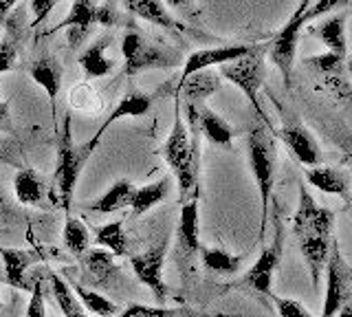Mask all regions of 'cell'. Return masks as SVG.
Instances as JSON below:
<instances>
[{
    "mask_svg": "<svg viewBox=\"0 0 352 317\" xmlns=\"http://www.w3.org/2000/svg\"><path fill=\"white\" fill-rule=\"evenodd\" d=\"M333 227H335V214L328 207L317 205L306 185L300 183V205L293 216V232L304 262L311 273L313 289L319 287V273L326 267V260L333 245Z\"/></svg>",
    "mask_w": 352,
    "mask_h": 317,
    "instance_id": "6da1fadb",
    "label": "cell"
},
{
    "mask_svg": "<svg viewBox=\"0 0 352 317\" xmlns=\"http://www.w3.org/2000/svg\"><path fill=\"white\" fill-rule=\"evenodd\" d=\"M201 133L196 126H185L181 104L174 97V124L159 155L170 166L176 183H179L181 201H190V196L198 194V170H201Z\"/></svg>",
    "mask_w": 352,
    "mask_h": 317,
    "instance_id": "7a4b0ae2",
    "label": "cell"
},
{
    "mask_svg": "<svg viewBox=\"0 0 352 317\" xmlns=\"http://www.w3.org/2000/svg\"><path fill=\"white\" fill-rule=\"evenodd\" d=\"M73 119L71 111H66L62 124H58V139H55V172H53V196L55 205H60L66 214L71 212L73 192L80 181V174L86 166V161L91 159V152L84 146H77L73 141Z\"/></svg>",
    "mask_w": 352,
    "mask_h": 317,
    "instance_id": "3957f363",
    "label": "cell"
},
{
    "mask_svg": "<svg viewBox=\"0 0 352 317\" xmlns=\"http://www.w3.org/2000/svg\"><path fill=\"white\" fill-rule=\"evenodd\" d=\"M247 157L253 172V179L258 185L260 194V243H264L267 236V218H269V205L273 196L275 185V168H278V152H275L273 137L269 133L267 124L251 126L247 135Z\"/></svg>",
    "mask_w": 352,
    "mask_h": 317,
    "instance_id": "277c9868",
    "label": "cell"
},
{
    "mask_svg": "<svg viewBox=\"0 0 352 317\" xmlns=\"http://www.w3.org/2000/svg\"><path fill=\"white\" fill-rule=\"evenodd\" d=\"M121 56H124V73L128 78L143 71L154 69H176L183 64L181 51H176L163 42L150 40L139 29H128L121 38Z\"/></svg>",
    "mask_w": 352,
    "mask_h": 317,
    "instance_id": "5b68a950",
    "label": "cell"
},
{
    "mask_svg": "<svg viewBox=\"0 0 352 317\" xmlns=\"http://www.w3.org/2000/svg\"><path fill=\"white\" fill-rule=\"evenodd\" d=\"M267 51H269V42H258V45H251L249 53H245L242 58L227 62L220 67V78H225L227 82L236 84L238 89L245 93V97L249 100L251 108L258 113V117L264 124L269 126V119L264 115L258 93L260 86L264 84V78H267Z\"/></svg>",
    "mask_w": 352,
    "mask_h": 317,
    "instance_id": "8992f818",
    "label": "cell"
},
{
    "mask_svg": "<svg viewBox=\"0 0 352 317\" xmlns=\"http://www.w3.org/2000/svg\"><path fill=\"white\" fill-rule=\"evenodd\" d=\"M198 221H201V214H198V194H194L181 207L179 227H176V245H174V262L179 267L181 280L185 284L194 276L198 251L203 247L201 236H198Z\"/></svg>",
    "mask_w": 352,
    "mask_h": 317,
    "instance_id": "52a82bcc",
    "label": "cell"
},
{
    "mask_svg": "<svg viewBox=\"0 0 352 317\" xmlns=\"http://www.w3.org/2000/svg\"><path fill=\"white\" fill-rule=\"evenodd\" d=\"M308 7H311V0H302L300 7H297L293 16L289 18V23H286L278 34H275V38L269 42L267 56L275 67L280 69L286 89H291V73H293V64H295V56H297V45H300L302 27L306 25Z\"/></svg>",
    "mask_w": 352,
    "mask_h": 317,
    "instance_id": "ba28073f",
    "label": "cell"
},
{
    "mask_svg": "<svg viewBox=\"0 0 352 317\" xmlns=\"http://www.w3.org/2000/svg\"><path fill=\"white\" fill-rule=\"evenodd\" d=\"M352 300V269L344 260L337 238L330 245V254L326 260V298L322 317H337L341 306Z\"/></svg>",
    "mask_w": 352,
    "mask_h": 317,
    "instance_id": "9c48e42d",
    "label": "cell"
},
{
    "mask_svg": "<svg viewBox=\"0 0 352 317\" xmlns=\"http://www.w3.org/2000/svg\"><path fill=\"white\" fill-rule=\"evenodd\" d=\"M284 245V232L280 221H275V236L273 243L269 247L262 249L260 258L253 262V267L242 276L236 284L240 289H247L256 295H264V298H271V287H273V276L278 271L280 262H282V247Z\"/></svg>",
    "mask_w": 352,
    "mask_h": 317,
    "instance_id": "30bf717a",
    "label": "cell"
},
{
    "mask_svg": "<svg viewBox=\"0 0 352 317\" xmlns=\"http://www.w3.org/2000/svg\"><path fill=\"white\" fill-rule=\"evenodd\" d=\"M170 247V236H163L159 245H152L141 254L130 256V267L135 271V276L141 280V284L154 293V298L159 302L168 300V284L163 282V265H165V254Z\"/></svg>",
    "mask_w": 352,
    "mask_h": 317,
    "instance_id": "8fae6325",
    "label": "cell"
},
{
    "mask_svg": "<svg viewBox=\"0 0 352 317\" xmlns=\"http://www.w3.org/2000/svg\"><path fill=\"white\" fill-rule=\"evenodd\" d=\"M82 284L88 289L117 291V284L124 280L121 269L117 267L115 256L108 249H88L80 258Z\"/></svg>",
    "mask_w": 352,
    "mask_h": 317,
    "instance_id": "7c38bea8",
    "label": "cell"
},
{
    "mask_svg": "<svg viewBox=\"0 0 352 317\" xmlns=\"http://www.w3.org/2000/svg\"><path fill=\"white\" fill-rule=\"evenodd\" d=\"M181 113L185 115L183 117L185 126H196L198 133L212 141V144L225 150H231L234 130H231V126L218 113H214L212 108H207L205 104H181Z\"/></svg>",
    "mask_w": 352,
    "mask_h": 317,
    "instance_id": "4fadbf2b",
    "label": "cell"
},
{
    "mask_svg": "<svg viewBox=\"0 0 352 317\" xmlns=\"http://www.w3.org/2000/svg\"><path fill=\"white\" fill-rule=\"evenodd\" d=\"M157 100H159L157 93H146V91L135 89V86H130V89L126 91V95L121 97V100L115 104L113 111L108 113V117L104 119V124L97 128V133L84 144V148L93 155L95 148L99 146V139L106 135V130L110 126H113L115 122H119V119H124V117H141V115H146Z\"/></svg>",
    "mask_w": 352,
    "mask_h": 317,
    "instance_id": "5bb4252c",
    "label": "cell"
},
{
    "mask_svg": "<svg viewBox=\"0 0 352 317\" xmlns=\"http://www.w3.org/2000/svg\"><path fill=\"white\" fill-rule=\"evenodd\" d=\"M99 3H102V0H73L69 16H66L55 29H51L49 34H55V31H66V42H69V47L73 51L80 49L84 45L86 36L91 34L93 25L97 23Z\"/></svg>",
    "mask_w": 352,
    "mask_h": 317,
    "instance_id": "9a60e30c",
    "label": "cell"
},
{
    "mask_svg": "<svg viewBox=\"0 0 352 317\" xmlns=\"http://www.w3.org/2000/svg\"><path fill=\"white\" fill-rule=\"evenodd\" d=\"M29 23H27V9L18 7L14 14H9L5 20V36L0 40V75L9 73L16 69L22 45H25L27 34H29Z\"/></svg>",
    "mask_w": 352,
    "mask_h": 317,
    "instance_id": "2e32d148",
    "label": "cell"
},
{
    "mask_svg": "<svg viewBox=\"0 0 352 317\" xmlns=\"http://www.w3.org/2000/svg\"><path fill=\"white\" fill-rule=\"evenodd\" d=\"M29 75H31L33 82L47 91L49 102H51L53 126H55V130H58V124H60V119H58V95L62 91V80H64V69H62L60 60L55 56H51V53H44V56H40V58H36L31 62Z\"/></svg>",
    "mask_w": 352,
    "mask_h": 317,
    "instance_id": "e0dca14e",
    "label": "cell"
},
{
    "mask_svg": "<svg viewBox=\"0 0 352 317\" xmlns=\"http://www.w3.org/2000/svg\"><path fill=\"white\" fill-rule=\"evenodd\" d=\"M14 192H16V201L27 207L47 210L51 201L55 203V196H53V190H51L47 177H42L38 170H33L29 166L18 170L16 179H14Z\"/></svg>",
    "mask_w": 352,
    "mask_h": 317,
    "instance_id": "ac0fdd59",
    "label": "cell"
},
{
    "mask_svg": "<svg viewBox=\"0 0 352 317\" xmlns=\"http://www.w3.org/2000/svg\"><path fill=\"white\" fill-rule=\"evenodd\" d=\"M278 137L284 141L289 150L295 155V159L302 163L306 168H317L322 166V150H319L315 137L308 133V130L300 124L295 122V119H289V122H284L282 128L278 130Z\"/></svg>",
    "mask_w": 352,
    "mask_h": 317,
    "instance_id": "d6986e66",
    "label": "cell"
},
{
    "mask_svg": "<svg viewBox=\"0 0 352 317\" xmlns=\"http://www.w3.org/2000/svg\"><path fill=\"white\" fill-rule=\"evenodd\" d=\"M251 45H227V47H212V49H201L187 56L183 64V73L179 80L190 78L194 73L207 71L209 67H223L227 62H234L249 53Z\"/></svg>",
    "mask_w": 352,
    "mask_h": 317,
    "instance_id": "ffe728a7",
    "label": "cell"
},
{
    "mask_svg": "<svg viewBox=\"0 0 352 317\" xmlns=\"http://www.w3.org/2000/svg\"><path fill=\"white\" fill-rule=\"evenodd\" d=\"M0 258H3L5 280L9 287L20 291H31V284H27V271L42 260L38 249H9L0 245Z\"/></svg>",
    "mask_w": 352,
    "mask_h": 317,
    "instance_id": "44dd1931",
    "label": "cell"
},
{
    "mask_svg": "<svg viewBox=\"0 0 352 317\" xmlns=\"http://www.w3.org/2000/svg\"><path fill=\"white\" fill-rule=\"evenodd\" d=\"M172 95L181 104H205L207 97L220 91V78L214 73H194L185 80H176L172 84Z\"/></svg>",
    "mask_w": 352,
    "mask_h": 317,
    "instance_id": "7402d4cb",
    "label": "cell"
},
{
    "mask_svg": "<svg viewBox=\"0 0 352 317\" xmlns=\"http://www.w3.org/2000/svg\"><path fill=\"white\" fill-rule=\"evenodd\" d=\"M124 7L128 9V14L146 20V23H150L154 27L170 31V34L181 36L187 31V27L181 23V20H176L170 14V9L165 7L163 0H124Z\"/></svg>",
    "mask_w": 352,
    "mask_h": 317,
    "instance_id": "603a6c76",
    "label": "cell"
},
{
    "mask_svg": "<svg viewBox=\"0 0 352 317\" xmlns=\"http://www.w3.org/2000/svg\"><path fill=\"white\" fill-rule=\"evenodd\" d=\"M304 177H306L308 183L315 185L317 190H322L326 194H337V196H341V199L350 201L352 181L348 177V172L337 170V168L317 166V168H306Z\"/></svg>",
    "mask_w": 352,
    "mask_h": 317,
    "instance_id": "cb8c5ba5",
    "label": "cell"
},
{
    "mask_svg": "<svg viewBox=\"0 0 352 317\" xmlns=\"http://www.w3.org/2000/svg\"><path fill=\"white\" fill-rule=\"evenodd\" d=\"M110 36H104L95 40L91 47H88L80 58H77V62H80V67L84 69L86 78H106V75L113 73L115 69V60L108 58V47H110Z\"/></svg>",
    "mask_w": 352,
    "mask_h": 317,
    "instance_id": "d4e9b609",
    "label": "cell"
},
{
    "mask_svg": "<svg viewBox=\"0 0 352 317\" xmlns=\"http://www.w3.org/2000/svg\"><path fill=\"white\" fill-rule=\"evenodd\" d=\"M170 188H172V179L170 177H163L157 183L143 185V188H135V192H132V199H130L132 216H135V218L146 216L154 205H159V203H163L165 199H168Z\"/></svg>",
    "mask_w": 352,
    "mask_h": 317,
    "instance_id": "484cf974",
    "label": "cell"
},
{
    "mask_svg": "<svg viewBox=\"0 0 352 317\" xmlns=\"http://www.w3.org/2000/svg\"><path fill=\"white\" fill-rule=\"evenodd\" d=\"M311 34L317 36L319 40L328 47L333 56L346 60L348 56V42H346V16H333L319 27L311 29Z\"/></svg>",
    "mask_w": 352,
    "mask_h": 317,
    "instance_id": "4316f807",
    "label": "cell"
},
{
    "mask_svg": "<svg viewBox=\"0 0 352 317\" xmlns=\"http://www.w3.org/2000/svg\"><path fill=\"white\" fill-rule=\"evenodd\" d=\"M198 258H201L203 267L218 276H234L245 265V256L240 254H229L225 249L218 247H201L198 251Z\"/></svg>",
    "mask_w": 352,
    "mask_h": 317,
    "instance_id": "83f0119b",
    "label": "cell"
},
{
    "mask_svg": "<svg viewBox=\"0 0 352 317\" xmlns=\"http://www.w3.org/2000/svg\"><path fill=\"white\" fill-rule=\"evenodd\" d=\"M44 278L49 280L51 284V291H53V298L55 302H58L60 306V311L66 315V317H93V315H88L86 309L82 306V302L75 298V293L71 289V284L66 282L60 273H55V271H47L44 273Z\"/></svg>",
    "mask_w": 352,
    "mask_h": 317,
    "instance_id": "f1b7e54d",
    "label": "cell"
},
{
    "mask_svg": "<svg viewBox=\"0 0 352 317\" xmlns=\"http://www.w3.org/2000/svg\"><path fill=\"white\" fill-rule=\"evenodd\" d=\"M64 280L71 284V289L75 293V298L82 302V306L86 311H91L95 317H115L117 315V306L115 302H110L108 298H104L102 293L95 291V289H88L84 287L82 282L73 280L69 273H64Z\"/></svg>",
    "mask_w": 352,
    "mask_h": 317,
    "instance_id": "f546056e",
    "label": "cell"
},
{
    "mask_svg": "<svg viewBox=\"0 0 352 317\" xmlns=\"http://www.w3.org/2000/svg\"><path fill=\"white\" fill-rule=\"evenodd\" d=\"M95 245L102 249H108L115 258L130 256V238H128V232L124 229V223L121 221L97 227L95 229Z\"/></svg>",
    "mask_w": 352,
    "mask_h": 317,
    "instance_id": "4dcf8cb0",
    "label": "cell"
},
{
    "mask_svg": "<svg viewBox=\"0 0 352 317\" xmlns=\"http://www.w3.org/2000/svg\"><path fill=\"white\" fill-rule=\"evenodd\" d=\"M132 192H135V185H132V181L121 179L104 196H99L95 203L88 205V210L97 212V214H113V212H119V210H124V207H130Z\"/></svg>",
    "mask_w": 352,
    "mask_h": 317,
    "instance_id": "1f68e13d",
    "label": "cell"
},
{
    "mask_svg": "<svg viewBox=\"0 0 352 317\" xmlns=\"http://www.w3.org/2000/svg\"><path fill=\"white\" fill-rule=\"evenodd\" d=\"M64 247L69 249V254H73L77 260H80L88 249H91V234H88V227L77 221V218H69L64 223Z\"/></svg>",
    "mask_w": 352,
    "mask_h": 317,
    "instance_id": "d6a6232c",
    "label": "cell"
},
{
    "mask_svg": "<svg viewBox=\"0 0 352 317\" xmlns=\"http://www.w3.org/2000/svg\"><path fill=\"white\" fill-rule=\"evenodd\" d=\"M71 106L80 108V111H88V113H99L104 111V100L102 95L97 93V89H93L88 82H80L71 91Z\"/></svg>",
    "mask_w": 352,
    "mask_h": 317,
    "instance_id": "836d02e7",
    "label": "cell"
},
{
    "mask_svg": "<svg viewBox=\"0 0 352 317\" xmlns=\"http://www.w3.org/2000/svg\"><path fill=\"white\" fill-rule=\"evenodd\" d=\"M0 166H14L18 170L25 168V152L20 150L18 137H9L0 141Z\"/></svg>",
    "mask_w": 352,
    "mask_h": 317,
    "instance_id": "e575fe53",
    "label": "cell"
},
{
    "mask_svg": "<svg viewBox=\"0 0 352 317\" xmlns=\"http://www.w3.org/2000/svg\"><path fill=\"white\" fill-rule=\"evenodd\" d=\"M306 64H311V67H315L319 73L324 75H330V78H341V75L346 73V60H341L337 56H333V53H324V56H313L308 58Z\"/></svg>",
    "mask_w": 352,
    "mask_h": 317,
    "instance_id": "d590c367",
    "label": "cell"
},
{
    "mask_svg": "<svg viewBox=\"0 0 352 317\" xmlns=\"http://www.w3.org/2000/svg\"><path fill=\"white\" fill-rule=\"evenodd\" d=\"M29 293H31V300H29L25 317H47V309H44V276L38 273V276L33 278Z\"/></svg>",
    "mask_w": 352,
    "mask_h": 317,
    "instance_id": "8d00e7d4",
    "label": "cell"
},
{
    "mask_svg": "<svg viewBox=\"0 0 352 317\" xmlns=\"http://www.w3.org/2000/svg\"><path fill=\"white\" fill-rule=\"evenodd\" d=\"M179 313L172 309H163V306H143V304H130L124 309L121 317H176Z\"/></svg>",
    "mask_w": 352,
    "mask_h": 317,
    "instance_id": "74e56055",
    "label": "cell"
},
{
    "mask_svg": "<svg viewBox=\"0 0 352 317\" xmlns=\"http://www.w3.org/2000/svg\"><path fill=\"white\" fill-rule=\"evenodd\" d=\"M275 300V309H278L280 317H313L308 313L306 306H302L297 300L291 298H273Z\"/></svg>",
    "mask_w": 352,
    "mask_h": 317,
    "instance_id": "f35d334b",
    "label": "cell"
},
{
    "mask_svg": "<svg viewBox=\"0 0 352 317\" xmlns=\"http://www.w3.org/2000/svg\"><path fill=\"white\" fill-rule=\"evenodd\" d=\"M29 5H31V12H33V23L29 27L36 29L44 23V20H47V16L53 12V7L58 5V0H29Z\"/></svg>",
    "mask_w": 352,
    "mask_h": 317,
    "instance_id": "ab89813d",
    "label": "cell"
},
{
    "mask_svg": "<svg viewBox=\"0 0 352 317\" xmlns=\"http://www.w3.org/2000/svg\"><path fill=\"white\" fill-rule=\"evenodd\" d=\"M344 3H346V0H317L313 7H308L306 23H308V20L319 18V16H326L328 12H333V9H337L339 5H344Z\"/></svg>",
    "mask_w": 352,
    "mask_h": 317,
    "instance_id": "60d3db41",
    "label": "cell"
},
{
    "mask_svg": "<svg viewBox=\"0 0 352 317\" xmlns=\"http://www.w3.org/2000/svg\"><path fill=\"white\" fill-rule=\"evenodd\" d=\"M0 133H7L9 137H18V133H16V124H14V117H11L9 104L3 100V95H0Z\"/></svg>",
    "mask_w": 352,
    "mask_h": 317,
    "instance_id": "b9f144b4",
    "label": "cell"
},
{
    "mask_svg": "<svg viewBox=\"0 0 352 317\" xmlns=\"http://www.w3.org/2000/svg\"><path fill=\"white\" fill-rule=\"evenodd\" d=\"M11 218H14V210H11L7 196L3 194V190H0V229H5Z\"/></svg>",
    "mask_w": 352,
    "mask_h": 317,
    "instance_id": "7bdbcfd3",
    "label": "cell"
},
{
    "mask_svg": "<svg viewBox=\"0 0 352 317\" xmlns=\"http://www.w3.org/2000/svg\"><path fill=\"white\" fill-rule=\"evenodd\" d=\"M168 9H176V12L192 14L194 12V0H163Z\"/></svg>",
    "mask_w": 352,
    "mask_h": 317,
    "instance_id": "ee69618b",
    "label": "cell"
},
{
    "mask_svg": "<svg viewBox=\"0 0 352 317\" xmlns=\"http://www.w3.org/2000/svg\"><path fill=\"white\" fill-rule=\"evenodd\" d=\"M16 3H18V0H0V23H5L7 16L14 12Z\"/></svg>",
    "mask_w": 352,
    "mask_h": 317,
    "instance_id": "f6af8a7d",
    "label": "cell"
},
{
    "mask_svg": "<svg viewBox=\"0 0 352 317\" xmlns=\"http://www.w3.org/2000/svg\"><path fill=\"white\" fill-rule=\"evenodd\" d=\"M337 315H339V317H352V300L341 306V311H339Z\"/></svg>",
    "mask_w": 352,
    "mask_h": 317,
    "instance_id": "bcb514c9",
    "label": "cell"
},
{
    "mask_svg": "<svg viewBox=\"0 0 352 317\" xmlns=\"http://www.w3.org/2000/svg\"><path fill=\"white\" fill-rule=\"evenodd\" d=\"M346 71H348V75L352 78V60H346Z\"/></svg>",
    "mask_w": 352,
    "mask_h": 317,
    "instance_id": "7dc6e473",
    "label": "cell"
},
{
    "mask_svg": "<svg viewBox=\"0 0 352 317\" xmlns=\"http://www.w3.org/2000/svg\"><path fill=\"white\" fill-rule=\"evenodd\" d=\"M0 309H3V298H0Z\"/></svg>",
    "mask_w": 352,
    "mask_h": 317,
    "instance_id": "c3c4849f",
    "label": "cell"
},
{
    "mask_svg": "<svg viewBox=\"0 0 352 317\" xmlns=\"http://www.w3.org/2000/svg\"><path fill=\"white\" fill-rule=\"evenodd\" d=\"M350 201H352V194H350Z\"/></svg>",
    "mask_w": 352,
    "mask_h": 317,
    "instance_id": "681fc988",
    "label": "cell"
},
{
    "mask_svg": "<svg viewBox=\"0 0 352 317\" xmlns=\"http://www.w3.org/2000/svg\"><path fill=\"white\" fill-rule=\"evenodd\" d=\"M58 3H62V0H58Z\"/></svg>",
    "mask_w": 352,
    "mask_h": 317,
    "instance_id": "f907efd6",
    "label": "cell"
},
{
    "mask_svg": "<svg viewBox=\"0 0 352 317\" xmlns=\"http://www.w3.org/2000/svg\"><path fill=\"white\" fill-rule=\"evenodd\" d=\"M93 317H95V315H93Z\"/></svg>",
    "mask_w": 352,
    "mask_h": 317,
    "instance_id": "816d5d0a",
    "label": "cell"
}]
</instances>
